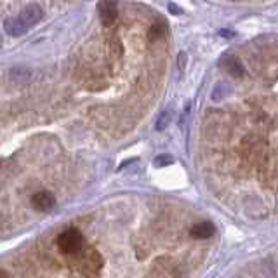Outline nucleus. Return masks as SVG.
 <instances>
[{
  "label": "nucleus",
  "mask_w": 278,
  "mask_h": 278,
  "mask_svg": "<svg viewBox=\"0 0 278 278\" xmlns=\"http://www.w3.org/2000/svg\"><path fill=\"white\" fill-rule=\"evenodd\" d=\"M58 247L64 252V254H76L82 247V235L78 230L70 228L63 232L58 238Z\"/></svg>",
  "instance_id": "nucleus-1"
},
{
  "label": "nucleus",
  "mask_w": 278,
  "mask_h": 278,
  "mask_svg": "<svg viewBox=\"0 0 278 278\" xmlns=\"http://www.w3.org/2000/svg\"><path fill=\"white\" fill-rule=\"evenodd\" d=\"M18 18H20L21 23L30 30L34 24H36L40 20H42V7H40L38 4H28V6L20 12V16Z\"/></svg>",
  "instance_id": "nucleus-2"
},
{
  "label": "nucleus",
  "mask_w": 278,
  "mask_h": 278,
  "mask_svg": "<svg viewBox=\"0 0 278 278\" xmlns=\"http://www.w3.org/2000/svg\"><path fill=\"white\" fill-rule=\"evenodd\" d=\"M214 233H216V228H214V224H212L210 221L196 222V224L192 226V230H190V236H192V238H196V240L210 238Z\"/></svg>",
  "instance_id": "nucleus-3"
},
{
  "label": "nucleus",
  "mask_w": 278,
  "mask_h": 278,
  "mask_svg": "<svg viewBox=\"0 0 278 278\" xmlns=\"http://www.w3.org/2000/svg\"><path fill=\"white\" fill-rule=\"evenodd\" d=\"M98 10H100V18H101V23L104 26L112 24L115 21L116 14H118V9H116V4L115 2H101L98 6Z\"/></svg>",
  "instance_id": "nucleus-4"
},
{
  "label": "nucleus",
  "mask_w": 278,
  "mask_h": 278,
  "mask_svg": "<svg viewBox=\"0 0 278 278\" xmlns=\"http://www.w3.org/2000/svg\"><path fill=\"white\" fill-rule=\"evenodd\" d=\"M32 204H34L36 208H40V210H49V208L54 207L56 200H54V196L50 195L49 192H40V193H35L34 195Z\"/></svg>",
  "instance_id": "nucleus-5"
},
{
  "label": "nucleus",
  "mask_w": 278,
  "mask_h": 278,
  "mask_svg": "<svg viewBox=\"0 0 278 278\" xmlns=\"http://www.w3.org/2000/svg\"><path fill=\"white\" fill-rule=\"evenodd\" d=\"M4 28H6L7 34L12 35V36H20L28 30V28L21 23V20L18 16L16 18H7V20L4 21Z\"/></svg>",
  "instance_id": "nucleus-6"
},
{
  "label": "nucleus",
  "mask_w": 278,
  "mask_h": 278,
  "mask_svg": "<svg viewBox=\"0 0 278 278\" xmlns=\"http://www.w3.org/2000/svg\"><path fill=\"white\" fill-rule=\"evenodd\" d=\"M222 66L228 70L233 76H242L244 75V64L238 61V58L235 56H226L222 60Z\"/></svg>",
  "instance_id": "nucleus-7"
},
{
  "label": "nucleus",
  "mask_w": 278,
  "mask_h": 278,
  "mask_svg": "<svg viewBox=\"0 0 278 278\" xmlns=\"http://www.w3.org/2000/svg\"><path fill=\"white\" fill-rule=\"evenodd\" d=\"M28 78H30V72L24 68H14L10 70V80H12L14 84H24L28 82Z\"/></svg>",
  "instance_id": "nucleus-8"
},
{
  "label": "nucleus",
  "mask_w": 278,
  "mask_h": 278,
  "mask_svg": "<svg viewBox=\"0 0 278 278\" xmlns=\"http://www.w3.org/2000/svg\"><path fill=\"white\" fill-rule=\"evenodd\" d=\"M164 34H166V24H164V23H155L152 28H150L148 38L150 40H156V38H160Z\"/></svg>",
  "instance_id": "nucleus-9"
},
{
  "label": "nucleus",
  "mask_w": 278,
  "mask_h": 278,
  "mask_svg": "<svg viewBox=\"0 0 278 278\" xmlns=\"http://www.w3.org/2000/svg\"><path fill=\"white\" fill-rule=\"evenodd\" d=\"M170 116H172L170 110H166V112H164L162 115L158 116V120H156V130L166 129V127L169 126V122H170Z\"/></svg>",
  "instance_id": "nucleus-10"
},
{
  "label": "nucleus",
  "mask_w": 278,
  "mask_h": 278,
  "mask_svg": "<svg viewBox=\"0 0 278 278\" xmlns=\"http://www.w3.org/2000/svg\"><path fill=\"white\" fill-rule=\"evenodd\" d=\"M169 164H172V156H169V155H162V156H156V158H155V166L156 167L169 166Z\"/></svg>",
  "instance_id": "nucleus-11"
},
{
  "label": "nucleus",
  "mask_w": 278,
  "mask_h": 278,
  "mask_svg": "<svg viewBox=\"0 0 278 278\" xmlns=\"http://www.w3.org/2000/svg\"><path fill=\"white\" fill-rule=\"evenodd\" d=\"M0 278H7V273L2 272V270H0Z\"/></svg>",
  "instance_id": "nucleus-12"
},
{
  "label": "nucleus",
  "mask_w": 278,
  "mask_h": 278,
  "mask_svg": "<svg viewBox=\"0 0 278 278\" xmlns=\"http://www.w3.org/2000/svg\"><path fill=\"white\" fill-rule=\"evenodd\" d=\"M0 46H2V36H0Z\"/></svg>",
  "instance_id": "nucleus-13"
}]
</instances>
